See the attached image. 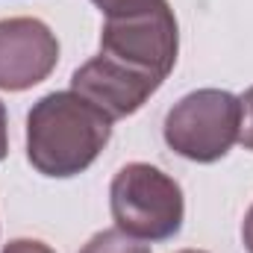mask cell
<instances>
[{"label": "cell", "instance_id": "cell-7", "mask_svg": "<svg viewBox=\"0 0 253 253\" xmlns=\"http://www.w3.org/2000/svg\"><path fill=\"white\" fill-rule=\"evenodd\" d=\"M80 253H150V248L135 239V236H126L124 230H100L94 233Z\"/></svg>", "mask_w": 253, "mask_h": 253}, {"label": "cell", "instance_id": "cell-4", "mask_svg": "<svg viewBox=\"0 0 253 253\" xmlns=\"http://www.w3.org/2000/svg\"><path fill=\"white\" fill-rule=\"evenodd\" d=\"M180 30L168 0H153L144 9L106 18L100 30V53L147 71L165 83L177 65Z\"/></svg>", "mask_w": 253, "mask_h": 253}, {"label": "cell", "instance_id": "cell-10", "mask_svg": "<svg viewBox=\"0 0 253 253\" xmlns=\"http://www.w3.org/2000/svg\"><path fill=\"white\" fill-rule=\"evenodd\" d=\"M3 253H56L50 251L44 242H39V239H12L6 248H3Z\"/></svg>", "mask_w": 253, "mask_h": 253}, {"label": "cell", "instance_id": "cell-2", "mask_svg": "<svg viewBox=\"0 0 253 253\" xmlns=\"http://www.w3.org/2000/svg\"><path fill=\"white\" fill-rule=\"evenodd\" d=\"M109 209L115 227L141 242L174 239L186 218L180 183L150 162H129L112 177Z\"/></svg>", "mask_w": 253, "mask_h": 253}, {"label": "cell", "instance_id": "cell-6", "mask_svg": "<svg viewBox=\"0 0 253 253\" xmlns=\"http://www.w3.org/2000/svg\"><path fill=\"white\" fill-rule=\"evenodd\" d=\"M159 85H162L159 77L138 71L126 62H118L112 56H103V53L80 65L71 77V91L94 103L112 121L135 115L150 100V94H156Z\"/></svg>", "mask_w": 253, "mask_h": 253}, {"label": "cell", "instance_id": "cell-1", "mask_svg": "<svg viewBox=\"0 0 253 253\" xmlns=\"http://www.w3.org/2000/svg\"><path fill=\"white\" fill-rule=\"evenodd\" d=\"M112 124L109 115L77 91H50L27 115V159L42 177H77L103 153Z\"/></svg>", "mask_w": 253, "mask_h": 253}, {"label": "cell", "instance_id": "cell-8", "mask_svg": "<svg viewBox=\"0 0 253 253\" xmlns=\"http://www.w3.org/2000/svg\"><path fill=\"white\" fill-rule=\"evenodd\" d=\"M242 100V126H239V141L253 150V85L239 97Z\"/></svg>", "mask_w": 253, "mask_h": 253}, {"label": "cell", "instance_id": "cell-12", "mask_svg": "<svg viewBox=\"0 0 253 253\" xmlns=\"http://www.w3.org/2000/svg\"><path fill=\"white\" fill-rule=\"evenodd\" d=\"M242 242H245L248 253H253V206L248 209V215H245V224H242Z\"/></svg>", "mask_w": 253, "mask_h": 253}, {"label": "cell", "instance_id": "cell-11", "mask_svg": "<svg viewBox=\"0 0 253 253\" xmlns=\"http://www.w3.org/2000/svg\"><path fill=\"white\" fill-rule=\"evenodd\" d=\"M6 153H9V126H6V106L0 100V162L6 159Z\"/></svg>", "mask_w": 253, "mask_h": 253}, {"label": "cell", "instance_id": "cell-3", "mask_svg": "<svg viewBox=\"0 0 253 253\" xmlns=\"http://www.w3.org/2000/svg\"><path fill=\"white\" fill-rule=\"evenodd\" d=\"M242 100L224 88H197L180 97L165 115V144L191 162L209 165L230 153L239 141Z\"/></svg>", "mask_w": 253, "mask_h": 253}, {"label": "cell", "instance_id": "cell-5", "mask_svg": "<svg viewBox=\"0 0 253 253\" xmlns=\"http://www.w3.org/2000/svg\"><path fill=\"white\" fill-rule=\"evenodd\" d=\"M59 65L56 33L39 18L0 21V88L27 91L44 83Z\"/></svg>", "mask_w": 253, "mask_h": 253}, {"label": "cell", "instance_id": "cell-13", "mask_svg": "<svg viewBox=\"0 0 253 253\" xmlns=\"http://www.w3.org/2000/svg\"><path fill=\"white\" fill-rule=\"evenodd\" d=\"M177 253H206V251H191L189 248V251H177Z\"/></svg>", "mask_w": 253, "mask_h": 253}, {"label": "cell", "instance_id": "cell-9", "mask_svg": "<svg viewBox=\"0 0 253 253\" xmlns=\"http://www.w3.org/2000/svg\"><path fill=\"white\" fill-rule=\"evenodd\" d=\"M106 18H118V15H126V12H135V9H144L150 6L153 0H91Z\"/></svg>", "mask_w": 253, "mask_h": 253}]
</instances>
